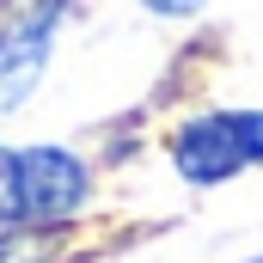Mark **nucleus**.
Wrapping results in <instances>:
<instances>
[{
	"instance_id": "f257e3e1",
	"label": "nucleus",
	"mask_w": 263,
	"mask_h": 263,
	"mask_svg": "<svg viewBox=\"0 0 263 263\" xmlns=\"http://www.w3.org/2000/svg\"><path fill=\"white\" fill-rule=\"evenodd\" d=\"M92 165L67 147H0V233H49L92 202Z\"/></svg>"
},
{
	"instance_id": "f03ea898",
	"label": "nucleus",
	"mask_w": 263,
	"mask_h": 263,
	"mask_svg": "<svg viewBox=\"0 0 263 263\" xmlns=\"http://www.w3.org/2000/svg\"><path fill=\"white\" fill-rule=\"evenodd\" d=\"M165 153L184 184L214 190V184L263 165V110H196L172 129Z\"/></svg>"
},
{
	"instance_id": "7ed1b4c3",
	"label": "nucleus",
	"mask_w": 263,
	"mask_h": 263,
	"mask_svg": "<svg viewBox=\"0 0 263 263\" xmlns=\"http://www.w3.org/2000/svg\"><path fill=\"white\" fill-rule=\"evenodd\" d=\"M62 12H67V0H37L25 18H12V25L0 31V117L18 110V104L43 86L49 55H55Z\"/></svg>"
},
{
	"instance_id": "20e7f679",
	"label": "nucleus",
	"mask_w": 263,
	"mask_h": 263,
	"mask_svg": "<svg viewBox=\"0 0 263 263\" xmlns=\"http://www.w3.org/2000/svg\"><path fill=\"white\" fill-rule=\"evenodd\" d=\"M0 263H43V233H0Z\"/></svg>"
},
{
	"instance_id": "39448f33",
	"label": "nucleus",
	"mask_w": 263,
	"mask_h": 263,
	"mask_svg": "<svg viewBox=\"0 0 263 263\" xmlns=\"http://www.w3.org/2000/svg\"><path fill=\"white\" fill-rule=\"evenodd\" d=\"M141 6H147L153 18H196L208 0H141Z\"/></svg>"
},
{
	"instance_id": "423d86ee",
	"label": "nucleus",
	"mask_w": 263,
	"mask_h": 263,
	"mask_svg": "<svg viewBox=\"0 0 263 263\" xmlns=\"http://www.w3.org/2000/svg\"><path fill=\"white\" fill-rule=\"evenodd\" d=\"M245 263H263V257H245Z\"/></svg>"
}]
</instances>
